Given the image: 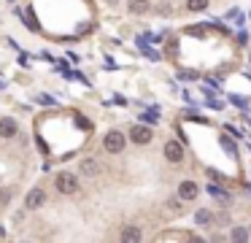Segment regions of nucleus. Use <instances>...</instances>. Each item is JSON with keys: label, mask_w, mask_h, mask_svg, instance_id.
<instances>
[{"label": "nucleus", "mask_w": 251, "mask_h": 243, "mask_svg": "<svg viewBox=\"0 0 251 243\" xmlns=\"http://www.w3.org/2000/svg\"><path fill=\"white\" fill-rule=\"evenodd\" d=\"M165 157H168L170 162H181V160H184V149H181V143H175V141H168V143H165Z\"/></svg>", "instance_id": "obj_4"}, {"label": "nucleus", "mask_w": 251, "mask_h": 243, "mask_svg": "<svg viewBox=\"0 0 251 243\" xmlns=\"http://www.w3.org/2000/svg\"><path fill=\"white\" fill-rule=\"evenodd\" d=\"M97 170H100V165H97L95 160H84V162H81V173H84V176H95Z\"/></svg>", "instance_id": "obj_9"}, {"label": "nucleus", "mask_w": 251, "mask_h": 243, "mask_svg": "<svg viewBox=\"0 0 251 243\" xmlns=\"http://www.w3.org/2000/svg\"><path fill=\"white\" fill-rule=\"evenodd\" d=\"M0 135H3V138H14V135H17V122L0 119Z\"/></svg>", "instance_id": "obj_7"}, {"label": "nucleus", "mask_w": 251, "mask_h": 243, "mask_svg": "<svg viewBox=\"0 0 251 243\" xmlns=\"http://www.w3.org/2000/svg\"><path fill=\"white\" fill-rule=\"evenodd\" d=\"M24 202H27V208H41L43 202H46V195H43V189H30Z\"/></svg>", "instance_id": "obj_5"}, {"label": "nucleus", "mask_w": 251, "mask_h": 243, "mask_svg": "<svg viewBox=\"0 0 251 243\" xmlns=\"http://www.w3.org/2000/svg\"><path fill=\"white\" fill-rule=\"evenodd\" d=\"M130 138H133V143H140V146H143V143H149V141L154 138V133H152L149 127H143V124H135V127L130 130Z\"/></svg>", "instance_id": "obj_3"}, {"label": "nucleus", "mask_w": 251, "mask_h": 243, "mask_svg": "<svg viewBox=\"0 0 251 243\" xmlns=\"http://www.w3.org/2000/svg\"><path fill=\"white\" fill-rule=\"evenodd\" d=\"M54 181H57V189L62 192V195H73V192L78 189V184H76V179H73V173H59Z\"/></svg>", "instance_id": "obj_1"}, {"label": "nucleus", "mask_w": 251, "mask_h": 243, "mask_svg": "<svg viewBox=\"0 0 251 243\" xmlns=\"http://www.w3.org/2000/svg\"><path fill=\"white\" fill-rule=\"evenodd\" d=\"M122 238H124V241H140V230H138V227H124Z\"/></svg>", "instance_id": "obj_10"}, {"label": "nucleus", "mask_w": 251, "mask_h": 243, "mask_svg": "<svg viewBox=\"0 0 251 243\" xmlns=\"http://www.w3.org/2000/svg\"><path fill=\"white\" fill-rule=\"evenodd\" d=\"M8 200H11V192H8V189H0V202H8Z\"/></svg>", "instance_id": "obj_14"}, {"label": "nucleus", "mask_w": 251, "mask_h": 243, "mask_svg": "<svg viewBox=\"0 0 251 243\" xmlns=\"http://www.w3.org/2000/svg\"><path fill=\"white\" fill-rule=\"evenodd\" d=\"M187 8L189 11H205L208 8V0H187Z\"/></svg>", "instance_id": "obj_11"}, {"label": "nucleus", "mask_w": 251, "mask_h": 243, "mask_svg": "<svg viewBox=\"0 0 251 243\" xmlns=\"http://www.w3.org/2000/svg\"><path fill=\"white\" fill-rule=\"evenodd\" d=\"M178 197H181V200H194V197H197V184H194V181H181Z\"/></svg>", "instance_id": "obj_6"}, {"label": "nucleus", "mask_w": 251, "mask_h": 243, "mask_svg": "<svg viewBox=\"0 0 251 243\" xmlns=\"http://www.w3.org/2000/svg\"><path fill=\"white\" fill-rule=\"evenodd\" d=\"M232 241H249V230H243V227H235V230H232Z\"/></svg>", "instance_id": "obj_13"}, {"label": "nucleus", "mask_w": 251, "mask_h": 243, "mask_svg": "<svg viewBox=\"0 0 251 243\" xmlns=\"http://www.w3.org/2000/svg\"><path fill=\"white\" fill-rule=\"evenodd\" d=\"M130 11L133 14H146L149 11V0H130Z\"/></svg>", "instance_id": "obj_8"}, {"label": "nucleus", "mask_w": 251, "mask_h": 243, "mask_svg": "<svg viewBox=\"0 0 251 243\" xmlns=\"http://www.w3.org/2000/svg\"><path fill=\"white\" fill-rule=\"evenodd\" d=\"M194 219H197V224H211V222H213V216H211V211H197V216H194Z\"/></svg>", "instance_id": "obj_12"}, {"label": "nucleus", "mask_w": 251, "mask_h": 243, "mask_svg": "<svg viewBox=\"0 0 251 243\" xmlns=\"http://www.w3.org/2000/svg\"><path fill=\"white\" fill-rule=\"evenodd\" d=\"M105 149L111 151V154H119L124 149V135L119 130H111V133L105 135Z\"/></svg>", "instance_id": "obj_2"}]
</instances>
